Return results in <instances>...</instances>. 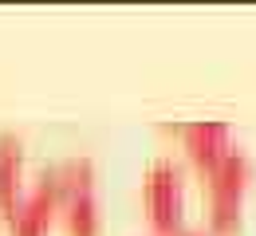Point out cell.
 I'll use <instances>...</instances> for the list:
<instances>
[{"label":"cell","instance_id":"obj_1","mask_svg":"<svg viewBox=\"0 0 256 236\" xmlns=\"http://www.w3.org/2000/svg\"><path fill=\"white\" fill-rule=\"evenodd\" d=\"M56 177H60V213H64L67 236H98L102 217L95 197V162L67 158L56 166Z\"/></svg>","mask_w":256,"mask_h":236},{"label":"cell","instance_id":"obj_2","mask_svg":"<svg viewBox=\"0 0 256 236\" xmlns=\"http://www.w3.org/2000/svg\"><path fill=\"white\" fill-rule=\"evenodd\" d=\"M209 225L213 233H232L240 225V201L252 181V158L244 150H228L217 166L209 169Z\"/></svg>","mask_w":256,"mask_h":236},{"label":"cell","instance_id":"obj_3","mask_svg":"<svg viewBox=\"0 0 256 236\" xmlns=\"http://www.w3.org/2000/svg\"><path fill=\"white\" fill-rule=\"evenodd\" d=\"M142 201L150 213V225L174 236L186 213V169L170 158H158L142 177Z\"/></svg>","mask_w":256,"mask_h":236},{"label":"cell","instance_id":"obj_4","mask_svg":"<svg viewBox=\"0 0 256 236\" xmlns=\"http://www.w3.org/2000/svg\"><path fill=\"white\" fill-rule=\"evenodd\" d=\"M56 213H60V177H56V166H52L20 197L16 213L8 217V229H12V236H48V225H52Z\"/></svg>","mask_w":256,"mask_h":236},{"label":"cell","instance_id":"obj_5","mask_svg":"<svg viewBox=\"0 0 256 236\" xmlns=\"http://www.w3.org/2000/svg\"><path fill=\"white\" fill-rule=\"evenodd\" d=\"M182 142H186V154H190L201 169H213L224 154L232 150V142H228V126L217 122V118H201V122L182 126Z\"/></svg>","mask_w":256,"mask_h":236},{"label":"cell","instance_id":"obj_6","mask_svg":"<svg viewBox=\"0 0 256 236\" xmlns=\"http://www.w3.org/2000/svg\"><path fill=\"white\" fill-rule=\"evenodd\" d=\"M24 197V142L16 134H0V217L8 221Z\"/></svg>","mask_w":256,"mask_h":236},{"label":"cell","instance_id":"obj_7","mask_svg":"<svg viewBox=\"0 0 256 236\" xmlns=\"http://www.w3.org/2000/svg\"><path fill=\"white\" fill-rule=\"evenodd\" d=\"M178 236H209V233H201V229H186V233H178Z\"/></svg>","mask_w":256,"mask_h":236}]
</instances>
